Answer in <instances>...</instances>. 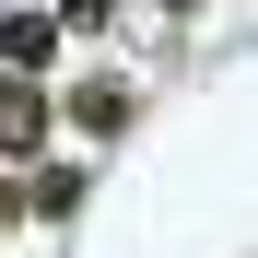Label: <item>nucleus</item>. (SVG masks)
I'll return each mask as SVG.
<instances>
[{
  "label": "nucleus",
  "mask_w": 258,
  "mask_h": 258,
  "mask_svg": "<svg viewBox=\"0 0 258 258\" xmlns=\"http://www.w3.org/2000/svg\"><path fill=\"white\" fill-rule=\"evenodd\" d=\"M71 117L94 129V141H117V129L141 117V94H129V82H82V94H71Z\"/></svg>",
  "instance_id": "3"
},
{
  "label": "nucleus",
  "mask_w": 258,
  "mask_h": 258,
  "mask_svg": "<svg viewBox=\"0 0 258 258\" xmlns=\"http://www.w3.org/2000/svg\"><path fill=\"white\" fill-rule=\"evenodd\" d=\"M12 188H24V211H47V223H71L94 176H82V164H35V176H12Z\"/></svg>",
  "instance_id": "2"
},
{
  "label": "nucleus",
  "mask_w": 258,
  "mask_h": 258,
  "mask_svg": "<svg viewBox=\"0 0 258 258\" xmlns=\"http://www.w3.org/2000/svg\"><path fill=\"white\" fill-rule=\"evenodd\" d=\"M106 12H117V0H59L47 24H59V35H106Z\"/></svg>",
  "instance_id": "5"
},
{
  "label": "nucleus",
  "mask_w": 258,
  "mask_h": 258,
  "mask_svg": "<svg viewBox=\"0 0 258 258\" xmlns=\"http://www.w3.org/2000/svg\"><path fill=\"white\" fill-rule=\"evenodd\" d=\"M47 47H59V24H47V12H0V59H12V71H35Z\"/></svg>",
  "instance_id": "4"
},
{
  "label": "nucleus",
  "mask_w": 258,
  "mask_h": 258,
  "mask_svg": "<svg viewBox=\"0 0 258 258\" xmlns=\"http://www.w3.org/2000/svg\"><path fill=\"white\" fill-rule=\"evenodd\" d=\"M35 141H47V94L12 71V82H0V153H35Z\"/></svg>",
  "instance_id": "1"
}]
</instances>
